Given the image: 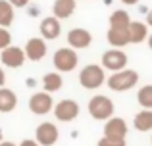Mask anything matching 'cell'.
<instances>
[{
    "instance_id": "obj_1",
    "label": "cell",
    "mask_w": 152,
    "mask_h": 146,
    "mask_svg": "<svg viewBox=\"0 0 152 146\" xmlns=\"http://www.w3.org/2000/svg\"><path fill=\"white\" fill-rule=\"evenodd\" d=\"M139 83V73L133 71V69H119V71H114L108 79V86L115 92H123V90L133 89Z\"/></svg>"
},
{
    "instance_id": "obj_2",
    "label": "cell",
    "mask_w": 152,
    "mask_h": 146,
    "mask_svg": "<svg viewBox=\"0 0 152 146\" xmlns=\"http://www.w3.org/2000/svg\"><path fill=\"white\" fill-rule=\"evenodd\" d=\"M52 62H54V68L58 69L60 73H69V71H73V69L77 68L79 58H77V52H75V48L67 46V48L56 50V52H54V58H52Z\"/></svg>"
},
{
    "instance_id": "obj_3",
    "label": "cell",
    "mask_w": 152,
    "mask_h": 146,
    "mask_svg": "<svg viewBox=\"0 0 152 146\" xmlns=\"http://www.w3.org/2000/svg\"><path fill=\"white\" fill-rule=\"evenodd\" d=\"M106 81V75H104V68L96 64H89L81 69L79 73V83H81L83 89H98L102 83Z\"/></svg>"
},
{
    "instance_id": "obj_4",
    "label": "cell",
    "mask_w": 152,
    "mask_h": 146,
    "mask_svg": "<svg viewBox=\"0 0 152 146\" xmlns=\"http://www.w3.org/2000/svg\"><path fill=\"white\" fill-rule=\"evenodd\" d=\"M89 113H91V117L100 119V121L110 119L112 113H114V102H112L108 96H104V94L93 96L89 100Z\"/></svg>"
},
{
    "instance_id": "obj_5",
    "label": "cell",
    "mask_w": 152,
    "mask_h": 146,
    "mask_svg": "<svg viewBox=\"0 0 152 146\" xmlns=\"http://www.w3.org/2000/svg\"><path fill=\"white\" fill-rule=\"evenodd\" d=\"M127 65V54L121 48H112L102 54V68L110 71H119Z\"/></svg>"
},
{
    "instance_id": "obj_6",
    "label": "cell",
    "mask_w": 152,
    "mask_h": 146,
    "mask_svg": "<svg viewBox=\"0 0 152 146\" xmlns=\"http://www.w3.org/2000/svg\"><path fill=\"white\" fill-rule=\"evenodd\" d=\"M0 60H2V64L6 65V68H21L23 64H25L27 56H25V50L19 48V46H6L4 50H0Z\"/></svg>"
},
{
    "instance_id": "obj_7",
    "label": "cell",
    "mask_w": 152,
    "mask_h": 146,
    "mask_svg": "<svg viewBox=\"0 0 152 146\" xmlns=\"http://www.w3.org/2000/svg\"><path fill=\"white\" fill-rule=\"evenodd\" d=\"M29 110L35 113V115H45L54 110V100H52L50 92H35L33 96L29 98Z\"/></svg>"
},
{
    "instance_id": "obj_8",
    "label": "cell",
    "mask_w": 152,
    "mask_h": 146,
    "mask_svg": "<svg viewBox=\"0 0 152 146\" xmlns=\"http://www.w3.org/2000/svg\"><path fill=\"white\" fill-rule=\"evenodd\" d=\"M58 137H60L58 127L54 123H48V121L41 123L37 127V131H35V140L41 146H54L58 142Z\"/></svg>"
},
{
    "instance_id": "obj_9",
    "label": "cell",
    "mask_w": 152,
    "mask_h": 146,
    "mask_svg": "<svg viewBox=\"0 0 152 146\" xmlns=\"http://www.w3.org/2000/svg\"><path fill=\"white\" fill-rule=\"evenodd\" d=\"M54 115L56 119L60 121H73L75 117L79 115V104L71 98H66V100H60L58 104L54 106Z\"/></svg>"
},
{
    "instance_id": "obj_10",
    "label": "cell",
    "mask_w": 152,
    "mask_h": 146,
    "mask_svg": "<svg viewBox=\"0 0 152 146\" xmlns=\"http://www.w3.org/2000/svg\"><path fill=\"white\" fill-rule=\"evenodd\" d=\"M127 135V125L121 117H110L104 125V137L114 140H125Z\"/></svg>"
},
{
    "instance_id": "obj_11",
    "label": "cell",
    "mask_w": 152,
    "mask_h": 146,
    "mask_svg": "<svg viewBox=\"0 0 152 146\" xmlns=\"http://www.w3.org/2000/svg\"><path fill=\"white\" fill-rule=\"evenodd\" d=\"M23 50H25L27 60L39 62V60H42V58L46 56V42H45L42 37H33V38L27 41V44H25Z\"/></svg>"
},
{
    "instance_id": "obj_12",
    "label": "cell",
    "mask_w": 152,
    "mask_h": 146,
    "mask_svg": "<svg viewBox=\"0 0 152 146\" xmlns=\"http://www.w3.org/2000/svg\"><path fill=\"white\" fill-rule=\"evenodd\" d=\"M93 42V35L87 29H81V27H75L67 33V44L75 50H83Z\"/></svg>"
},
{
    "instance_id": "obj_13",
    "label": "cell",
    "mask_w": 152,
    "mask_h": 146,
    "mask_svg": "<svg viewBox=\"0 0 152 146\" xmlns=\"http://www.w3.org/2000/svg\"><path fill=\"white\" fill-rule=\"evenodd\" d=\"M41 37L45 38V41H54V38L60 37V33H62V25H60V19L56 17V15H48V17H45L41 21Z\"/></svg>"
},
{
    "instance_id": "obj_14",
    "label": "cell",
    "mask_w": 152,
    "mask_h": 146,
    "mask_svg": "<svg viewBox=\"0 0 152 146\" xmlns=\"http://www.w3.org/2000/svg\"><path fill=\"white\" fill-rule=\"evenodd\" d=\"M106 37H108V42H110L114 48H123V46L131 44L127 27H110Z\"/></svg>"
},
{
    "instance_id": "obj_15",
    "label": "cell",
    "mask_w": 152,
    "mask_h": 146,
    "mask_svg": "<svg viewBox=\"0 0 152 146\" xmlns=\"http://www.w3.org/2000/svg\"><path fill=\"white\" fill-rule=\"evenodd\" d=\"M127 31H129V42H133V44H139L148 37V27L142 21H131Z\"/></svg>"
},
{
    "instance_id": "obj_16",
    "label": "cell",
    "mask_w": 152,
    "mask_h": 146,
    "mask_svg": "<svg viewBox=\"0 0 152 146\" xmlns=\"http://www.w3.org/2000/svg\"><path fill=\"white\" fill-rule=\"evenodd\" d=\"M18 106V96L14 90L0 86V113H10Z\"/></svg>"
},
{
    "instance_id": "obj_17",
    "label": "cell",
    "mask_w": 152,
    "mask_h": 146,
    "mask_svg": "<svg viewBox=\"0 0 152 146\" xmlns=\"http://www.w3.org/2000/svg\"><path fill=\"white\" fill-rule=\"evenodd\" d=\"M75 6H77L75 0H56L52 6V12L58 19H67L75 12Z\"/></svg>"
},
{
    "instance_id": "obj_18",
    "label": "cell",
    "mask_w": 152,
    "mask_h": 146,
    "mask_svg": "<svg viewBox=\"0 0 152 146\" xmlns=\"http://www.w3.org/2000/svg\"><path fill=\"white\" fill-rule=\"evenodd\" d=\"M15 8L12 6L8 0H0V27H10L14 23Z\"/></svg>"
},
{
    "instance_id": "obj_19",
    "label": "cell",
    "mask_w": 152,
    "mask_h": 146,
    "mask_svg": "<svg viewBox=\"0 0 152 146\" xmlns=\"http://www.w3.org/2000/svg\"><path fill=\"white\" fill-rule=\"evenodd\" d=\"M64 85V79L60 73H46L45 77H42V89L46 90V92H56V90H60Z\"/></svg>"
},
{
    "instance_id": "obj_20",
    "label": "cell",
    "mask_w": 152,
    "mask_h": 146,
    "mask_svg": "<svg viewBox=\"0 0 152 146\" xmlns=\"http://www.w3.org/2000/svg\"><path fill=\"white\" fill-rule=\"evenodd\" d=\"M133 125H135L137 131H142V133L150 131V129H152V112H150V110H142V112H139L137 115H135Z\"/></svg>"
},
{
    "instance_id": "obj_21",
    "label": "cell",
    "mask_w": 152,
    "mask_h": 146,
    "mask_svg": "<svg viewBox=\"0 0 152 146\" xmlns=\"http://www.w3.org/2000/svg\"><path fill=\"white\" fill-rule=\"evenodd\" d=\"M129 23H131V17L123 10H115L110 15V27H129Z\"/></svg>"
},
{
    "instance_id": "obj_22",
    "label": "cell",
    "mask_w": 152,
    "mask_h": 146,
    "mask_svg": "<svg viewBox=\"0 0 152 146\" xmlns=\"http://www.w3.org/2000/svg\"><path fill=\"white\" fill-rule=\"evenodd\" d=\"M137 100H139V104H141L142 108H146V110L152 108V85H146V86H142V89L139 90Z\"/></svg>"
},
{
    "instance_id": "obj_23",
    "label": "cell",
    "mask_w": 152,
    "mask_h": 146,
    "mask_svg": "<svg viewBox=\"0 0 152 146\" xmlns=\"http://www.w3.org/2000/svg\"><path fill=\"white\" fill-rule=\"evenodd\" d=\"M12 44V35L6 27H0V50H4L6 46Z\"/></svg>"
},
{
    "instance_id": "obj_24",
    "label": "cell",
    "mask_w": 152,
    "mask_h": 146,
    "mask_svg": "<svg viewBox=\"0 0 152 146\" xmlns=\"http://www.w3.org/2000/svg\"><path fill=\"white\" fill-rule=\"evenodd\" d=\"M98 146H125V140H114V139L104 137V139L98 140Z\"/></svg>"
},
{
    "instance_id": "obj_25",
    "label": "cell",
    "mask_w": 152,
    "mask_h": 146,
    "mask_svg": "<svg viewBox=\"0 0 152 146\" xmlns=\"http://www.w3.org/2000/svg\"><path fill=\"white\" fill-rule=\"evenodd\" d=\"M8 2H10L14 8H25L27 4H29V0H8Z\"/></svg>"
},
{
    "instance_id": "obj_26",
    "label": "cell",
    "mask_w": 152,
    "mask_h": 146,
    "mask_svg": "<svg viewBox=\"0 0 152 146\" xmlns=\"http://www.w3.org/2000/svg\"><path fill=\"white\" fill-rule=\"evenodd\" d=\"M19 146H41V144H39L37 140H33V139H25V140H21Z\"/></svg>"
},
{
    "instance_id": "obj_27",
    "label": "cell",
    "mask_w": 152,
    "mask_h": 146,
    "mask_svg": "<svg viewBox=\"0 0 152 146\" xmlns=\"http://www.w3.org/2000/svg\"><path fill=\"white\" fill-rule=\"evenodd\" d=\"M4 83H6V75H4V69L0 68V86H4Z\"/></svg>"
},
{
    "instance_id": "obj_28",
    "label": "cell",
    "mask_w": 152,
    "mask_h": 146,
    "mask_svg": "<svg viewBox=\"0 0 152 146\" xmlns=\"http://www.w3.org/2000/svg\"><path fill=\"white\" fill-rule=\"evenodd\" d=\"M146 25H150V27H152V10L148 12V14H146Z\"/></svg>"
},
{
    "instance_id": "obj_29",
    "label": "cell",
    "mask_w": 152,
    "mask_h": 146,
    "mask_svg": "<svg viewBox=\"0 0 152 146\" xmlns=\"http://www.w3.org/2000/svg\"><path fill=\"white\" fill-rule=\"evenodd\" d=\"M123 4H127V6H133V4H137L139 0H121Z\"/></svg>"
},
{
    "instance_id": "obj_30",
    "label": "cell",
    "mask_w": 152,
    "mask_h": 146,
    "mask_svg": "<svg viewBox=\"0 0 152 146\" xmlns=\"http://www.w3.org/2000/svg\"><path fill=\"white\" fill-rule=\"evenodd\" d=\"M0 146H15V144L10 142V140H0Z\"/></svg>"
},
{
    "instance_id": "obj_31",
    "label": "cell",
    "mask_w": 152,
    "mask_h": 146,
    "mask_svg": "<svg viewBox=\"0 0 152 146\" xmlns=\"http://www.w3.org/2000/svg\"><path fill=\"white\" fill-rule=\"evenodd\" d=\"M29 14H31V15H37V14H39V12H37V8H31V10H29Z\"/></svg>"
},
{
    "instance_id": "obj_32",
    "label": "cell",
    "mask_w": 152,
    "mask_h": 146,
    "mask_svg": "<svg viewBox=\"0 0 152 146\" xmlns=\"http://www.w3.org/2000/svg\"><path fill=\"white\" fill-rule=\"evenodd\" d=\"M148 46H150V50H152V35L148 37Z\"/></svg>"
},
{
    "instance_id": "obj_33",
    "label": "cell",
    "mask_w": 152,
    "mask_h": 146,
    "mask_svg": "<svg viewBox=\"0 0 152 146\" xmlns=\"http://www.w3.org/2000/svg\"><path fill=\"white\" fill-rule=\"evenodd\" d=\"M0 140H2V129H0Z\"/></svg>"
}]
</instances>
